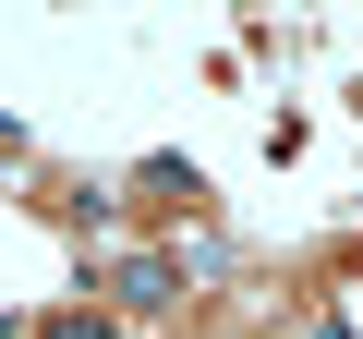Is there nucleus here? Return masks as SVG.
I'll return each mask as SVG.
<instances>
[{
    "label": "nucleus",
    "mask_w": 363,
    "mask_h": 339,
    "mask_svg": "<svg viewBox=\"0 0 363 339\" xmlns=\"http://www.w3.org/2000/svg\"><path fill=\"white\" fill-rule=\"evenodd\" d=\"M121 303H133V315H157V303H169V267H157V255H133V267H121Z\"/></svg>",
    "instance_id": "nucleus-1"
}]
</instances>
